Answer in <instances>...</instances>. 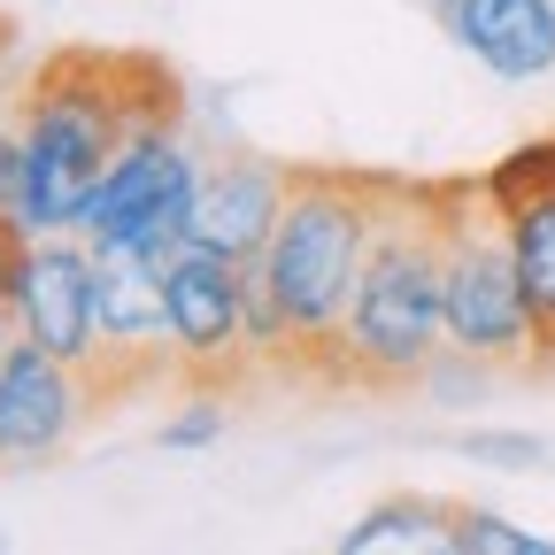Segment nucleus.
I'll use <instances>...</instances> for the list:
<instances>
[{
  "mask_svg": "<svg viewBox=\"0 0 555 555\" xmlns=\"http://www.w3.org/2000/svg\"><path fill=\"white\" fill-rule=\"evenodd\" d=\"M185 93L163 54L139 47H62L39 62L24 93V193L16 217L24 232H78L93 185L139 131L178 124Z\"/></svg>",
  "mask_w": 555,
  "mask_h": 555,
  "instance_id": "nucleus-1",
  "label": "nucleus"
},
{
  "mask_svg": "<svg viewBox=\"0 0 555 555\" xmlns=\"http://www.w3.org/2000/svg\"><path fill=\"white\" fill-rule=\"evenodd\" d=\"M440 347H448V262H440L433 178H386L371 255H363L356 301H347V324H339L332 386L401 393L425 378Z\"/></svg>",
  "mask_w": 555,
  "mask_h": 555,
  "instance_id": "nucleus-2",
  "label": "nucleus"
},
{
  "mask_svg": "<svg viewBox=\"0 0 555 555\" xmlns=\"http://www.w3.org/2000/svg\"><path fill=\"white\" fill-rule=\"evenodd\" d=\"M378 193H386V170H332V163L286 170V208H278V232L262 247V278L294 332L286 363L317 378H332L339 363V324H347V301H356L363 255H371Z\"/></svg>",
  "mask_w": 555,
  "mask_h": 555,
  "instance_id": "nucleus-3",
  "label": "nucleus"
},
{
  "mask_svg": "<svg viewBox=\"0 0 555 555\" xmlns=\"http://www.w3.org/2000/svg\"><path fill=\"white\" fill-rule=\"evenodd\" d=\"M433 208H440V262H448V347L478 363H532L517 240L486 178H433Z\"/></svg>",
  "mask_w": 555,
  "mask_h": 555,
  "instance_id": "nucleus-4",
  "label": "nucleus"
},
{
  "mask_svg": "<svg viewBox=\"0 0 555 555\" xmlns=\"http://www.w3.org/2000/svg\"><path fill=\"white\" fill-rule=\"evenodd\" d=\"M163 363H178L163 262L131 247H93V363H86L93 409H116L131 386L163 378Z\"/></svg>",
  "mask_w": 555,
  "mask_h": 555,
  "instance_id": "nucleus-5",
  "label": "nucleus"
},
{
  "mask_svg": "<svg viewBox=\"0 0 555 555\" xmlns=\"http://www.w3.org/2000/svg\"><path fill=\"white\" fill-rule=\"evenodd\" d=\"M163 301H170V347L178 371L193 378V393H224L240 378L247 347V262L208 255V247H178L163 262Z\"/></svg>",
  "mask_w": 555,
  "mask_h": 555,
  "instance_id": "nucleus-6",
  "label": "nucleus"
},
{
  "mask_svg": "<svg viewBox=\"0 0 555 555\" xmlns=\"http://www.w3.org/2000/svg\"><path fill=\"white\" fill-rule=\"evenodd\" d=\"M93 409V386L78 363L47 356L39 339H9L0 347V463H31V455H54L78 416Z\"/></svg>",
  "mask_w": 555,
  "mask_h": 555,
  "instance_id": "nucleus-7",
  "label": "nucleus"
},
{
  "mask_svg": "<svg viewBox=\"0 0 555 555\" xmlns=\"http://www.w3.org/2000/svg\"><path fill=\"white\" fill-rule=\"evenodd\" d=\"M278 208H286V163L217 155L201 170V185H193V232H185V247L232 255V262H262V247L278 232Z\"/></svg>",
  "mask_w": 555,
  "mask_h": 555,
  "instance_id": "nucleus-8",
  "label": "nucleus"
},
{
  "mask_svg": "<svg viewBox=\"0 0 555 555\" xmlns=\"http://www.w3.org/2000/svg\"><path fill=\"white\" fill-rule=\"evenodd\" d=\"M16 332L39 339L62 363H93V240H31L24 262V294H16Z\"/></svg>",
  "mask_w": 555,
  "mask_h": 555,
  "instance_id": "nucleus-9",
  "label": "nucleus"
},
{
  "mask_svg": "<svg viewBox=\"0 0 555 555\" xmlns=\"http://www.w3.org/2000/svg\"><path fill=\"white\" fill-rule=\"evenodd\" d=\"M433 16L470 62H486L509 86L555 69V0H433Z\"/></svg>",
  "mask_w": 555,
  "mask_h": 555,
  "instance_id": "nucleus-10",
  "label": "nucleus"
},
{
  "mask_svg": "<svg viewBox=\"0 0 555 555\" xmlns=\"http://www.w3.org/2000/svg\"><path fill=\"white\" fill-rule=\"evenodd\" d=\"M201 170H193V155L178 147V124H155V131H139L131 147L108 163V178L93 185V201H86V217H78V232L101 247V240H124L147 208H163L178 185H193Z\"/></svg>",
  "mask_w": 555,
  "mask_h": 555,
  "instance_id": "nucleus-11",
  "label": "nucleus"
},
{
  "mask_svg": "<svg viewBox=\"0 0 555 555\" xmlns=\"http://www.w3.org/2000/svg\"><path fill=\"white\" fill-rule=\"evenodd\" d=\"M509 240H517V278H525V309H532L525 371H555V193L509 208Z\"/></svg>",
  "mask_w": 555,
  "mask_h": 555,
  "instance_id": "nucleus-12",
  "label": "nucleus"
},
{
  "mask_svg": "<svg viewBox=\"0 0 555 555\" xmlns=\"http://www.w3.org/2000/svg\"><path fill=\"white\" fill-rule=\"evenodd\" d=\"M448 525H455V502H433V494H393V502L363 509L356 525L339 532V555H378V547H448Z\"/></svg>",
  "mask_w": 555,
  "mask_h": 555,
  "instance_id": "nucleus-13",
  "label": "nucleus"
},
{
  "mask_svg": "<svg viewBox=\"0 0 555 555\" xmlns=\"http://www.w3.org/2000/svg\"><path fill=\"white\" fill-rule=\"evenodd\" d=\"M448 547H455V555H547L540 532H525V525H509V517H494V509H463V502H455Z\"/></svg>",
  "mask_w": 555,
  "mask_h": 555,
  "instance_id": "nucleus-14",
  "label": "nucleus"
},
{
  "mask_svg": "<svg viewBox=\"0 0 555 555\" xmlns=\"http://www.w3.org/2000/svg\"><path fill=\"white\" fill-rule=\"evenodd\" d=\"M24 262H31V232L16 208H0V347L16 339V294H24Z\"/></svg>",
  "mask_w": 555,
  "mask_h": 555,
  "instance_id": "nucleus-15",
  "label": "nucleus"
},
{
  "mask_svg": "<svg viewBox=\"0 0 555 555\" xmlns=\"http://www.w3.org/2000/svg\"><path fill=\"white\" fill-rule=\"evenodd\" d=\"M463 455H470V463H502V470H532V463H547V448H540L532 433H470Z\"/></svg>",
  "mask_w": 555,
  "mask_h": 555,
  "instance_id": "nucleus-16",
  "label": "nucleus"
},
{
  "mask_svg": "<svg viewBox=\"0 0 555 555\" xmlns=\"http://www.w3.org/2000/svg\"><path fill=\"white\" fill-rule=\"evenodd\" d=\"M217 433H224V401L217 393H193V409H178L163 425V448H208Z\"/></svg>",
  "mask_w": 555,
  "mask_h": 555,
  "instance_id": "nucleus-17",
  "label": "nucleus"
},
{
  "mask_svg": "<svg viewBox=\"0 0 555 555\" xmlns=\"http://www.w3.org/2000/svg\"><path fill=\"white\" fill-rule=\"evenodd\" d=\"M24 193V131H0V208H16Z\"/></svg>",
  "mask_w": 555,
  "mask_h": 555,
  "instance_id": "nucleus-18",
  "label": "nucleus"
}]
</instances>
